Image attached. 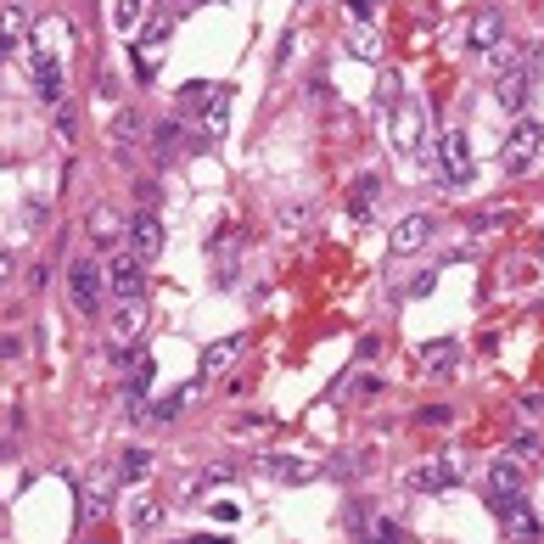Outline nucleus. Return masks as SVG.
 Returning a JSON list of instances; mask_svg holds the SVG:
<instances>
[{
  "instance_id": "c03bdc74",
  "label": "nucleus",
  "mask_w": 544,
  "mask_h": 544,
  "mask_svg": "<svg viewBox=\"0 0 544 544\" xmlns=\"http://www.w3.org/2000/svg\"><path fill=\"white\" fill-rule=\"evenodd\" d=\"M186 544H230V539H214V533H202V539H186Z\"/></svg>"
},
{
  "instance_id": "ea45409f",
  "label": "nucleus",
  "mask_w": 544,
  "mask_h": 544,
  "mask_svg": "<svg viewBox=\"0 0 544 544\" xmlns=\"http://www.w3.org/2000/svg\"><path fill=\"white\" fill-rule=\"evenodd\" d=\"M214 90H219V85H191V90H180V96H186V107L197 113V107H202L208 96H214Z\"/></svg>"
},
{
  "instance_id": "c9c22d12",
  "label": "nucleus",
  "mask_w": 544,
  "mask_h": 544,
  "mask_svg": "<svg viewBox=\"0 0 544 544\" xmlns=\"http://www.w3.org/2000/svg\"><path fill=\"white\" fill-rule=\"evenodd\" d=\"M23 354H29V343H23L17 331H6V337H0V359H6V365H17Z\"/></svg>"
},
{
  "instance_id": "f03ea898",
  "label": "nucleus",
  "mask_w": 544,
  "mask_h": 544,
  "mask_svg": "<svg viewBox=\"0 0 544 544\" xmlns=\"http://www.w3.org/2000/svg\"><path fill=\"white\" fill-rule=\"evenodd\" d=\"M494 516H500L505 544H544V522L533 511V500H522V494H494Z\"/></svg>"
},
{
  "instance_id": "f257e3e1",
  "label": "nucleus",
  "mask_w": 544,
  "mask_h": 544,
  "mask_svg": "<svg viewBox=\"0 0 544 544\" xmlns=\"http://www.w3.org/2000/svg\"><path fill=\"white\" fill-rule=\"evenodd\" d=\"M393 146H399L410 163H427L432 158V141H427V107L416 96L393 101Z\"/></svg>"
},
{
  "instance_id": "e433bc0d",
  "label": "nucleus",
  "mask_w": 544,
  "mask_h": 544,
  "mask_svg": "<svg viewBox=\"0 0 544 544\" xmlns=\"http://www.w3.org/2000/svg\"><path fill=\"white\" fill-rule=\"evenodd\" d=\"M511 460H522V466H533V460H539V438H528V432H522V438H516V444H511Z\"/></svg>"
},
{
  "instance_id": "72a5a7b5",
  "label": "nucleus",
  "mask_w": 544,
  "mask_h": 544,
  "mask_svg": "<svg viewBox=\"0 0 544 544\" xmlns=\"http://www.w3.org/2000/svg\"><path fill=\"white\" fill-rule=\"evenodd\" d=\"M186 404H191V387H174L169 399H163L158 410H146V416H152V421H174L180 410H186Z\"/></svg>"
},
{
  "instance_id": "58836bf2",
  "label": "nucleus",
  "mask_w": 544,
  "mask_h": 544,
  "mask_svg": "<svg viewBox=\"0 0 544 544\" xmlns=\"http://www.w3.org/2000/svg\"><path fill=\"white\" fill-rule=\"evenodd\" d=\"M449 421H455L449 404H427V410H421V427H449Z\"/></svg>"
},
{
  "instance_id": "c756f323",
  "label": "nucleus",
  "mask_w": 544,
  "mask_h": 544,
  "mask_svg": "<svg viewBox=\"0 0 544 544\" xmlns=\"http://www.w3.org/2000/svg\"><path fill=\"white\" fill-rule=\"evenodd\" d=\"M421 359H427L438 376H449V371L460 365V348H455V343H427V348H421Z\"/></svg>"
},
{
  "instance_id": "20e7f679",
  "label": "nucleus",
  "mask_w": 544,
  "mask_h": 544,
  "mask_svg": "<svg viewBox=\"0 0 544 544\" xmlns=\"http://www.w3.org/2000/svg\"><path fill=\"white\" fill-rule=\"evenodd\" d=\"M539 152H544V124H516L511 135H505V146H500V169L505 174H528L533 163H539Z\"/></svg>"
},
{
  "instance_id": "4c0bfd02",
  "label": "nucleus",
  "mask_w": 544,
  "mask_h": 544,
  "mask_svg": "<svg viewBox=\"0 0 544 544\" xmlns=\"http://www.w3.org/2000/svg\"><path fill=\"white\" fill-rule=\"evenodd\" d=\"M348 17H354V29H371V17H376V0H348Z\"/></svg>"
},
{
  "instance_id": "39448f33",
  "label": "nucleus",
  "mask_w": 544,
  "mask_h": 544,
  "mask_svg": "<svg viewBox=\"0 0 544 544\" xmlns=\"http://www.w3.org/2000/svg\"><path fill=\"white\" fill-rule=\"evenodd\" d=\"M455 483H460L455 455H432V460H421V466L404 472V488H416V494H444V488H455Z\"/></svg>"
},
{
  "instance_id": "dca6fc26",
  "label": "nucleus",
  "mask_w": 544,
  "mask_h": 544,
  "mask_svg": "<svg viewBox=\"0 0 544 544\" xmlns=\"http://www.w3.org/2000/svg\"><path fill=\"white\" fill-rule=\"evenodd\" d=\"M85 236L96 247H118V236H124V219H118V208H107V202H96L85 214Z\"/></svg>"
},
{
  "instance_id": "49530a36",
  "label": "nucleus",
  "mask_w": 544,
  "mask_h": 544,
  "mask_svg": "<svg viewBox=\"0 0 544 544\" xmlns=\"http://www.w3.org/2000/svg\"><path fill=\"white\" fill-rule=\"evenodd\" d=\"M197 6H208V0H197Z\"/></svg>"
},
{
  "instance_id": "2eb2a0df",
  "label": "nucleus",
  "mask_w": 544,
  "mask_h": 544,
  "mask_svg": "<svg viewBox=\"0 0 544 544\" xmlns=\"http://www.w3.org/2000/svg\"><path fill=\"white\" fill-rule=\"evenodd\" d=\"M427 242H432V219L427 214H404L399 225H393V236H387L393 253H421Z\"/></svg>"
},
{
  "instance_id": "9b49d317",
  "label": "nucleus",
  "mask_w": 544,
  "mask_h": 544,
  "mask_svg": "<svg viewBox=\"0 0 544 544\" xmlns=\"http://www.w3.org/2000/svg\"><path fill=\"white\" fill-rule=\"evenodd\" d=\"M141 331H146V303H141V298L118 303V309H113V320H107V337H113V348L141 343Z\"/></svg>"
},
{
  "instance_id": "7c9ffc66",
  "label": "nucleus",
  "mask_w": 544,
  "mask_h": 544,
  "mask_svg": "<svg viewBox=\"0 0 544 544\" xmlns=\"http://www.w3.org/2000/svg\"><path fill=\"white\" fill-rule=\"evenodd\" d=\"M141 17H146V0H113V29L135 34L141 29Z\"/></svg>"
},
{
  "instance_id": "a211bd4d",
  "label": "nucleus",
  "mask_w": 544,
  "mask_h": 544,
  "mask_svg": "<svg viewBox=\"0 0 544 544\" xmlns=\"http://www.w3.org/2000/svg\"><path fill=\"white\" fill-rule=\"evenodd\" d=\"M29 34H34V51H40V57H62V51L73 45V29L62 23V17H45V23H34Z\"/></svg>"
},
{
  "instance_id": "412c9836",
  "label": "nucleus",
  "mask_w": 544,
  "mask_h": 544,
  "mask_svg": "<svg viewBox=\"0 0 544 544\" xmlns=\"http://www.w3.org/2000/svg\"><path fill=\"white\" fill-rule=\"evenodd\" d=\"M376 202H382V174H359L354 186H348V214H354V219H371Z\"/></svg>"
},
{
  "instance_id": "0eeeda50",
  "label": "nucleus",
  "mask_w": 544,
  "mask_h": 544,
  "mask_svg": "<svg viewBox=\"0 0 544 544\" xmlns=\"http://www.w3.org/2000/svg\"><path fill=\"white\" fill-rule=\"evenodd\" d=\"M107 292H113L118 303H129V298H146V264L135 253H124V258H113V264H107Z\"/></svg>"
},
{
  "instance_id": "1a4fd4ad",
  "label": "nucleus",
  "mask_w": 544,
  "mask_h": 544,
  "mask_svg": "<svg viewBox=\"0 0 544 544\" xmlns=\"http://www.w3.org/2000/svg\"><path fill=\"white\" fill-rule=\"evenodd\" d=\"M533 85H539V57H528L522 68L500 73V107L505 113H522V107L533 101Z\"/></svg>"
},
{
  "instance_id": "2f4dec72",
  "label": "nucleus",
  "mask_w": 544,
  "mask_h": 544,
  "mask_svg": "<svg viewBox=\"0 0 544 544\" xmlns=\"http://www.w3.org/2000/svg\"><path fill=\"white\" fill-rule=\"evenodd\" d=\"M348 57H359V62H376V57H382L376 29H354V34H348Z\"/></svg>"
},
{
  "instance_id": "5701e85b",
  "label": "nucleus",
  "mask_w": 544,
  "mask_h": 544,
  "mask_svg": "<svg viewBox=\"0 0 544 544\" xmlns=\"http://www.w3.org/2000/svg\"><path fill=\"white\" fill-rule=\"evenodd\" d=\"M29 29H34V23H29V12L6 0V6H0V57H6V51H17V45H23V34H29Z\"/></svg>"
},
{
  "instance_id": "393cba45",
  "label": "nucleus",
  "mask_w": 544,
  "mask_h": 544,
  "mask_svg": "<svg viewBox=\"0 0 544 544\" xmlns=\"http://www.w3.org/2000/svg\"><path fill=\"white\" fill-rule=\"evenodd\" d=\"M152 466H158V455H152V449H118L113 477H118V483H141V477H152Z\"/></svg>"
},
{
  "instance_id": "f704fd0d",
  "label": "nucleus",
  "mask_w": 544,
  "mask_h": 544,
  "mask_svg": "<svg viewBox=\"0 0 544 544\" xmlns=\"http://www.w3.org/2000/svg\"><path fill=\"white\" fill-rule=\"evenodd\" d=\"M79 516H85V522H101V516H107V494H101V488H85V494H79Z\"/></svg>"
},
{
  "instance_id": "ddd939ff",
  "label": "nucleus",
  "mask_w": 544,
  "mask_h": 544,
  "mask_svg": "<svg viewBox=\"0 0 544 544\" xmlns=\"http://www.w3.org/2000/svg\"><path fill=\"white\" fill-rule=\"evenodd\" d=\"M29 73H34V90H40L45 107H62V62H57V57H40V51H29Z\"/></svg>"
},
{
  "instance_id": "37998d69",
  "label": "nucleus",
  "mask_w": 544,
  "mask_h": 544,
  "mask_svg": "<svg viewBox=\"0 0 544 544\" xmlns=\"http://www.w3.org/2000/svg\"><path fill=\"white\" fill-rule=\"evenodd\" d=\"M522 410H528V416H544V399L539 393H522Z\"/></svg>"
},
{
  "instance_id": "bb28decb",
  "label": "nucleus",
  "mask_w": 544,
  "mask_h": 544,
  "mask_svg": "<svg viewBox=\"0 0 544 544\" xmlns=\"http://www.w3.org/2000/svg\"><path fill=\"white\" fill-rule=\"evenodd\" d=\"M169 34H174V17L169 12H152V17H146V29L135 34V45H141V51H163Z\"/></svg>"
},
{
  "instance_id": "473e14b6",
  "label": "nucleus",
  "mask_w": 544,
  "mask_h": 544,
  "mask_svg": "<svg viewBox=\"0 0 544 544\" xmlns=\"http://www.w3.org/2000/svg\"><path fill=\"white\" fill-rule=\"evenodd\" d=\"M522 62H528L522 45H494V51H488V68L494 73H511V68H522Z\"/></svg>"
},
{
  "instance_id": "423d86ee",
  "label": "nucleus",
  "mask_w": 544,
  "mask_h": 544,
  "mask_svg": "<svg viewBox=\"0 0 544 544\" xmlns=\"http://www.w3.org/2000/svg\"><path fill=\"white\" fill-rule=\"evenodd\" d=\"M124 236H129V253L141 258V264H152V258L163 253V219H158V208H141V214L124 225Z\"/></svg>"
},
{
  "instance_id": "f3484780",
  "label": "nucleus",
  "mask_w": 544,
  "mask_h": 544,
  "mask_svg": "<svg viewBox=\"0 0 544 544\" xmlns=\"http://www.w3.org/2000/svg\"><path fill=\"white\" fill-rule=\"evenodd\" d=\"M258 472L275 477V483H309L320 466H315V460H292V455H264V460H258Z\"/></svg>"
},
{
  "instance_id": "4be33fe9",
  "label": "nucleus",
  "mask_w": 544,
  "mask_h": 544,
  "mask_svg": "<svg viewBox=\"0 0 544 544\" xmlns=\"http://www.w3.org/2000/svg\"><path fill=\"white\" fill-rule=\"evenodd\" d=\"M236 483V460H214V466H202V472L186 477V500H197V494H208V488H225Z\"/></svg>"
},
{
  "instance_id": "6ab92c4d",
  "label": "nucleus",
  "mask_w": 544,
  "mask_h": 544,
  "mask_svg": "<svg viewBox=\"0 0 544 544\" xmlns=\"http://www.w3.org/2000/svg\"><path fill=\"white\" fill-rule=\"evenodd\" d=\"M522 483H528V466H522V460L500 455L488 466V494H522Z\"/></svg>"
},
{
  "instance_id": "79ce46f5",
  "label": "nucleus",
  "mask_w": 544,
  "mask_h": 544,
  "mask_svg": "<svg viewBox=\"0 0 544 544\" xmlns=\"http://www.w3.org/2000/svg\"><path fill=\"white\" fill-rule=\"evenodd\" d=\"M12 270H17V258L6 253V247H0V287H6V281H12Z\"/></svg>"
},
{
  "instance_id": "6e6552de",
  "label": "nucleus",
  "mask_w": 544,
  "mask_h": 544,
  "mask_svg": "<svg viewBox=\"0 0 544 544\" xmlns=\"http://www.w3.org/2000/svg\"><path fill=\"white\" fill-rule=\"evenodd\" d=\"M438 163H444L449 191L472 180V146H466V135H460V129H444V135H438Z\"/></svg>"
},
{
  "instance_id": "a878e982",
  "label": "nucleus",
  "mask_w": 544,
  "mask_h": 544,
  "mask_svg": "<svg viewBox=\"0 0 544 544\" xmlns=\"http://www.w3.org/2000/svg\"><path fill=\"white\" fill-rule=\"evenodd\" d=\"M275 225L287 230V236H303V230L315 225V202H287V208H275Z\"/></svg>"
},
{
  "instance_id": "a18cd8bd",
  "label": "nucleus",
  "mask_w": 544,
  "mask_h": 544,
  "mask_svg": "<svg viewBox=\"0 0 544 544\" xmlns=\"http://www.w3.org/2000/svg\"><path fill=\"white\" fill-rule=\"evenodd\" d=\"M298 6H309V0H298Z\"/></svg>"
},
{
  "instance_id": "c85d7f7f",
  "label": "nucleus",
  "mask_w": 544,
  "mask_h": 544,
  "mask_svg": "<svg viewBox=\"0 0 544 544\" xmlns=\"http://www.w3.org/2000/svg\"><path fill=\"white\" fill-rule=\"evenodd\" d=\"M174 152H180V124L169 118V124L152 129V158H158V163H174Z\"/></svg>"
},
{
  "instance_id": "aec40b11",
  "label": "nucleus",
  "mask_w": 544,
  "mask_h": 544,
  "mask_svg": "<svg viewBox=\"0 0 544 544\" xmlns=\"http://www.w3.org/2000/svg\"><path fill=\"white\" fill-rule=\"evenodd\" d=\"M500 40H505V12L500 6H483L472 17V51H494Z\"/></svg>"
},
{
  "instance_id": "b1692460",
  "label": "nucleus",
  "mask_w": 544,
  "mask_h": 544,
  "mask_svg": "<svg viewBox=\"0 0 544 544\" xmlns=\"http://www.w3.org/2000/svg\"><path fill=\"white\" fill-rule=\"evenodd\" d=\"M242 354H247V337H225V343H214L208 354H202V376H225Z\"/></svg>"
},
{
  "instance_id": "f8f14e48",
  "label": "nucleus",
  "mask_w": 544,
  "mask_h": 544,
  "mask_svg": "<svg viewBox=\"0 0 544 544\" xmlns=\"http://www.w3.org/2000/svg\"><path fill=\"white\" fill-rule=\"evenodd\" d=\"M230 124V90H214V96L197 107V146H214Z\"/></svg>"
},
{
  "instance_id": "9d476101",
  "label": "nucleus",
  "mask_w": 544,
  "mask_h": 544,
  "mask_svg": "<svg viewBox=\"0 0 544 544\" xmlns=\"http://www.w3.org/2000/svg\"><path fill=\"white\" fill-rule=\"evenodd\" d=\"M348 528L359 533V544H404V528L399 522H393V516H376L371 505H365V511H348Z\"/></svg>"
},
{
  "instance_id": "cd10ccee",
  "label": "nucleus",
  "mask_w": 544,
  "mask_h": 544,
  "mask_svg": "<svg viewBox=\"0 0 544 544\" xmlns=\"http://www.w3.org/2000/svg\"><path fill=\"white\" fill-rule=\"evenodd\" d=\"M158 522H163V500H146V494H141V500H129V528H135V533L158 528Z\"/></svg>"
},
{
  "instance_id": "7ed1b4c3",
  "label": "nucleus",
  "mask_w": 544,
  "mask_h": 544,
  "mask_svg": "<svg viewBox=\"0 0 544 544\" xmlns=\"http://www.w3.org/2000/svg\"><path fill=\"white\" fill-rule=\"evenodd\" d=\"M68 298L85 320L101 315V298H107V275L96 270V258H73L68 264Z\"/></svg>"
},
{
  "instance_id": "4468645a",
  "label": "nucleus",
  "mask_w": 544,
  "mask_h": 544,
  "mask_svg": "<svg viewBox=\"0 0 544 544\" xmlns=\"http://www.w3.org/2000/svg\"><path fill=\"white\" fill-rule=\"evenodd\" d=\"M141 135H146L141 107H124V113L113 118V129H107V141H113V158H129V152L141 146Z\"/></svg>"
},
{
  "instance_id": "a19ab883",
  "label": "nucleus",
  "mask_w": 544,
  "mask_h": 544,
  "mask_svg": "<svg viewBox=\"0 0 544 544\" xmlns=\"http://www.w3.org/2000/svg\"><path fill=\"white\" fill-rule=\"evenodd\" d=\"M432 281H438V270L416 275V281H410V298H427V292H432Z\"/></svg>"
}]
</instances>
